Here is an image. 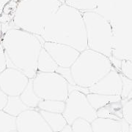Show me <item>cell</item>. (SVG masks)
<instances>
[{
    "instance_id": "27",
    "label": "cell",
    "mask_w": 132,
    "mask_h": 132,
    "mask_svg": "<svg viewBox=\"0 0 132 132\" xmlns=\"http://www.w3.org/2000/svg\"><path fill=\"white\" fill-rule=\"evenodd\" d=\"M60 132H73L72 131V127H71V125H69L67 124L64 128L61 130Z\"/></svg>"
},
{
    "instance_id": "19",
    "label": "cell",
    "mask_w": 132,
    "mask_h": 132,
    "mask_svg": "<svg viewBox=\"0 0 132 132\" xmlns=\"http://www.w3.org/2000/svg\"><path fill=\"white\" fill-rule=\"evenodd\" d=\"M65 107V102L57 100H40L37 110L48 112L62 114Z\"/></svg>"
},
{
    "instance_id": "16",
    "label": "cell",
    "mask_w": 132,
    "mask_h": 132,
    "mask_svg": "<svg viewBox=\"0 0 132 132\" xmlns=\"http://www.w3.org/2000/svg\"><path fill=\"white\" fill-rule=\"evenodd\" d=\"M58 65L48 52L42 48L38 59V72H56Z\"/></svg>"
},
{
    "instance_id": "13",
    "label": "cell",
    "mask_w": 132,
    "mask_h": 132,
    "mask_svg": "<svg viewBox=\"0 0 132 132\" xmlns=\"http://www.w3.org/2000/svg\"><path fill=\"white\" fill-rule=\"evenodd\" d=\"M87 98L91 106L96 111L109 104L122 101L120 96H107L96 94H88L87 95Z\"/></svg>"
},
{
    "instance_id": "30",
    "label": "cell",
    "mask_w": 132,
    "mask_h": 132,
    "mask_svg": "<svg viewBox=\"0 0 132 132\" xmlns=\"http://www.w3.org/2000/svg\"><path fill=\"white\" fill-rule=\"evenodd\" d=\"M0 34H1V25H0Z\"/></svg>"
},
{
    "instance_id": "18",
    "label": "cell",
    "mask_w": 132,
    "mask_h": 132,
    "mask_svg": "<svg viewBox=\"0 0 132 132\" xmlns=\"http://www.w3.org/2000/svg\"><path fill=\"white\" fill-rule=\"evenodd\" d=\"M30 110L23 103L19 96H8V102L2 110L9 115L18 117L23 112Z\"/></svg>"
},
{
    "instance_id": "26",
    "label": "cell",
    "mask_w": 132,
    "mask_h": 132,
    "mask_svg": "<svg viewBox=\"0 0 132 132\" xmlns=\"http://www.w3.org/2000/svg\"><path fill=\"white\" fill-rule=\"evenodd\" d=\"M8 96L0 88V110H2L8 102Z\"/></svg>"
},
{
    "instance_id": "28",
    "label": "cell",
    "mask_w": 132,
    "mask_h": 132,
    "mask_svg": "<svg viewBox=\"0 0 132 132\" xmlns=\"http://www.w3.org/2000/svg\"><path fill=\"white\" fill-rule=\"evenodd\" d=\"M129 132H132V126H130L129 127Z\"/></svg>"
},
{
    "instance_id": "21",
    "label": "cell",
    "mask_w": 132,
    "mask_h": 132,
    "mask_svg": "<svg viewBox=\"0 0 132 132\" xmlns=\"http://www.w3.org/2000/svg\"><path fill=\"white\" fill-rule=\"evenodd\" d=\"M73 132H93L91 123L82 118L75 120L71 124Z\"/></svg>"
},
{
    "instance_id": "1",
    "label": "cell",
    "mask_w": 132,
    "mask_h": 132,
    "mask_svg": "<svg viewBox=\"0 0 132 132\" xmlns=\"http://www.w3.org/2000/svg\"><path fill=\"white\" fill-rule=\"evenodd\" d=\"M44 43L40 36L23 30L7 31L2 37L7 68L17 69L29 79H33L38 72V59Z\"/></svg>"
},
{
    "instance_id": "15",
    "label": "cell",
    "mask_w": 132,
    "mask_h": 132,
    "mask_svg": "<svg viewBox=\"0 0 132 132\" xmlns=\"http://www.w3.org/2000/svg\"><path fill=\"white\" fill-rule=\"evenodd\" d=\"M23 103L26 106H28L30 109H37L38 106L39 102H40V98L37 96L33 88V80L30 79L29 82L22 92V94L19 96Z\"/></svg>"
},
{
    "instance_id": "7",
    "label": "cell",
    "mask_w": 132,
    "mask_h": 132,
    "mask_svg": "<svg viewBox=\"0 0 132 132\" xmlns=\"http://www.w3.org/2000/svg\"><path fill=\"white\" fill-rule=\"evenodd\" d=\"M65 102V107L62 115L69 125L78 118L92 123L98 118L97 111L89 104L87 95L79 90L71 91Z\"/></svg>"
},
{
    "instance_id": "17",
    "label": "cell",
    "mask_w": 132,
    "mask_h": 132,
    "mask_svg": "<svg viewBox=\"0 0 132 132\" xmlns=\"http://www.w3.org/2000/svg\"><path fill=\"white\" fill-rule=\"evenodd\" d=\"M98 118H110L120 120L123 118L121 102L109 104L97 110Z\"/></svg>"
},
{
    "instance_id": "5",
    "label": "cell",
    "mask_w": 132,
    "mask_h": 132,
    "mask_svg": "<svg viewBox=\"0 0 132 132\" xmlns=\"http://www.w3.org/2000/svg\"><path fill=\"white\" fill-rule=\"evenodd\" d=\"M85 24L87 48L108 58L113 53V34L110 25L100 15L86 13L83 15Z\"/></svg>"
},
{
    "instance_id": "25",
    "label": "cell",
    "mask_w": 132,
    "mask_h": 132,
    "mask_svg": "<svg viewBox=\"0 0 132 132\" xmlns=\"http://www.w3.org/2000/svg\"><path fill=\"white\" fill-rule=\"evenodd\" d=\"M7 68L6 56L4 53V47L2 44V39L0 40V74Z\"/></svg>"
},
{
    "instance_id": "11",
    "label": "cell",
    "mask_w": 132,
    "mask_h": 132,
    "mask_svg": "<svg viewBox=\"0 0 132 132\" xmlns=\"http://www.w3.org/2000/svg\"><path fill=\"white\" fill-rule=\"evenodd\" d=\"M88 89L89 94L121 96L123 89L121 73L115 68L112 69L101 80Z\"/></svg>"
},
{
    "instance_id": "24",
    "label": "cell",
    "mask_w": 132,
    "mask_h": 132,
    "mask_svg": "<svg viewBox=\"0 0 132 132\" xmlns=\"http://www.w3.org/2000/svg\"><path fill=\"white\" fill-rule=\"evenodd\" d=\"M58 74H60L61 76L64 77L66 80L68 81V84L72 85H76L73 80L72 75H71V68H63V67H58L57 72Z\"/></svg>"
},
{
    "instance_id": "8",
    "label": "cell",
    "mask_w": 132,
    "mask_h": 132,
    "mask_svg": "<svg viewBox=\"0 0 132 132\" xmlns=\"http://www.w3.org/2000/svg\"><path fill=\"white\" fill-rule=\"evenodd\" d=\"M30 79L18 69L6 68L0 74V88L8 96H20Z\"/></svg>"
},
{
    "instance_id": "12",
    "label": "cell",
    "mask_w": 132,
    "mask_h": 132,
    "mask_svg": "<svg viewBox=\"0 0 132 132\" xmlns=\"http://www.w3.org/2000/svg\"><path fill=\"white\" fill-rule=\"evenodd\" d=\"M91 125L93 132H123L121 120L97 118Z\"/></svg>"
},
{
    "instance_id": "6",
    "label": "cell",
    "mask_w": 132,
    "mask_h": 132,
    "mask_svg": "<svg viewBox=\"0 0 132 132\" xmlns=\"http://www.w3.org/2000/svg\"><path fill=\"white\" fill-rule=\"evenodd\" d=\"M32 80L34 92L41 100L66 101L68 82L60 74L38 72Z\"/></svg>"
},
{
    "instance_id": "10",
    "label": "cell",
    "mask_w": 132,
    "mask_h": 132,
    "mask_svg": "<svg viewBox=\"0 0 132 132\" xmlns=\"http://www.w3.org/2000/svg\"><path fill=\"white\" fill-rule=\"evenodd\" d=\"M43 48L54 60L58 67L63 68H71L80 54V52L75 48L60 43L45 42Z\"/></svg>"
},
{
    "instance_id": "23",
    "label": "cell",
    "mask_w": 132,
    "mask_h": 132,
    "mask_svg": "<svg viewBox=\"0 0 132 132\" xmlns=\"http://www.w3.org/2000/svg\"><path fill=\"white\" fill-rule=\"evenodd\" d=\"M121 78H122V82H123L121 98H122V100H124L128 96V94L132 91V80L128 79V77H125L123 74H121Z\"/></svg>"
},
{
    "instance_id": "29",
    "label": "cell",
    "mask_w": 132,
    "mask_h": 132,
    "mask_svg": "<svg viewBox=\"0 0 132 132\" xmlns=\"http://www.w3.org/2000/svg\"><path fill=\"white\" fill-rule=\"evenodd\" d=\"M10 132H18L17 131V130H15V131H10Z\"/></svg>"
},
{
    "instance_id": "2",
    "label": "cell",
    "mask_w": 132,
    "mask_h": 132,
    "mask_svg": "<svg viewBox=\"0 0 132 132\" xmlns=\"http://www.w3.org/2000/svg\"><path fill=\"white\" fill-rule=\"evenodd\" d=\"M40 37L45 42L69 45L80 53L87 48L83 15L65 4L52 15Z\"/></svg>"
},
{
    "instance_id": "14",
    "label": "cell",
    "mask_w": 132,
    "mask_h": 132,
    "mask_svg": "<svg viewBox=\"0 0 132 132\" xmlns=\"http://www.w3.org/2000/svg\"><path fill=\"white\" fill-rule=\"evenodd\" d=\"M38 110L43 116L47 124L53 131V132H60L61 130L68 124L64 116L61 113L48 112L46 111Z\"/></svg>"
},
{
    "instance_id": "22",
    "label": "cell",
    "mask_w": 132,
    "mask_h": 132,
    "mask_svg": "<svg viewBox=\"0 0 132 132\" xmlns=\"http://www.w3.org/2000/svg\"><path fill=\"white\" fill-rule=\"evenodd\" d=\"M122 114L123 118L130 126H132V98L122 100Z\"/></svg>"
},
{
    "instance_id": "3",
    "label": "cell",
    "mask_w": 132,
    "mask_h": 132,
    "mask_svg": "<svg viewBox=\"0 0 132 132\" xmlns=\"http://www.w3.org/2000/svg\"><path fill=\"white\" fill-rule=\"evenodd\" d=\"M61 5L59 0H23L16 12L14 23L18 29L40 36Z\"/></svg>"
},
{
    "instance_id": "9",
    "label": "cell",
    "mask_w": 132,
    "mask_h": 132,
    "mask_svg": "<svg viewBox=\"0 0 132 132\" xmlns=\"http://www.w3.org/2000/svg\"><path fill=\"white\" fill-rule=\"evenodd\" d=\"M18 132H53L37 109H30L16 117Z\"/></svg>"
},
{
    "instance_id": "4",
    "label": "cell",
    "mask_w": 132,
    "mask_h": 132,
    "mask_svg": "<svg viewBox=\"0 0 132 132\" xmlns=\"http://www.w3.org/2000/svg\"><path fill=\"white\" fill-rule=\"evenodd\" d=\"M114 68L109 58L87 48L71 67V72L75 85L89 88Z\"/></svg>"
},
{
    "instance_id": "20",
    "label": "cell",
    "mask_w": 132,
    "mask_h": 132,
    "mask_svg": "<svg viewBox=\"0 0 132 132\" xmlns=\"http://www.w3.org/2000/svg\"><path fill=\"white\" fill-rule=\"evenodd\" d=\"M16 130V117L0 110V132H10Z\"/></svg>"
}]
</instances>
